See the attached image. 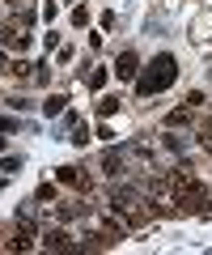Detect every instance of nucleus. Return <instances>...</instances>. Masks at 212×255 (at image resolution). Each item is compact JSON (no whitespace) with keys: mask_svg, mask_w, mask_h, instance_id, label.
Wrapping results in <instances>:
<instances>
[{"mask_svg":"<svg viewBox=\"0 0 212 255\" xmlns=\"http://www.w3.org/2000/svg\"><path fill=\"white\" fill-rule=\"evenodd\" d=\"M64 107H68V98H64V94H51V98L43 102V115H64Z\"/></svg>","mask_w":212,"mask_h":255,"instance_id":"39448f33","label":"nucleus"},{"mask_svg":"<svg viewBox=\"0 0 212 255\" xmlns=\"http://www.w3.org/2000/svg\"><path fill=\"white\" fill-rule=\"evenodd\" d=\"M204 132H212V119H208V124H204Z\"/></svg>","mask_w":212,"mask_h":255,"instance_id":"4468645a","label":"nucleus"},{"mask_svg":"<svg viewBox=\"0 0 212 255\" xmlns=\"http://www.w3.org/2000/svg\"><path fill=\"white\" fill-rule=\"evenodd\" d=\"M0 68H9V64H4V51H0Z\"/></svg>","mask_w":212,"mask_h":255,"instance_id":"ddd939ff","label":"nucleus"},{"mask_svg":"<svg viewBox=\"0 0 212 255\" xmlns=\"http://www.w3.org/2000/svg\"><path fill=\"white\" fill-rule=\"evenodd\" d=\"M0 149H4V132H0Z\"/></svg>","mask_w":212,"mask_h":255,"instance_id":"2eb2a0df","label":"nucleus"},{"mask_svg":"<svg viewBox=\"0 0 212 255\" xmlns=\"http://www.w3.org/2000/svg\"><path fill=\"white\" fill-rule=\"evenodd\" d=\"M102 81H106V68H98V73L89 77V90H102Z\"/></svg>","mask_w":212,"mask_h":255,"instance_id":"9b49d317","label":"nucleus"},{"mask_svg":"<svg viewBox=\"0 0 212 255\" xmlns=\"http://www.w3.org/2000/svg\"><path fill=\"white\" fill-rule=\"evenodd\" d=\"M115 111H119V98H111V94H106V98H98V115H102V119L115 115Z\"/></svg>","mask_w":212,"mask_h":255,"instance_id":"423d86ee","label":"nucleus"},{"mask_svg":"<svg viewBox=\"0 0 212 255\" xmlns=\"http://www.w3.org/2000/svg\"><path fill=\"white\" fill-rule=\"evenodd\" d=\"M81 204H64V209H60V221H72V217H81Z\"/></svg>","mask_w":212,"mask_h":255,"instance_id":"6e6552de","label":"nucleus"},{"mask_svg":"<svg viewBox=\"0 0 212 255\" xmlns=\"http://www.w3.org/2000/svg\"><path fill=\"white\" fill-rule=\"evenodd\" d=\"M17 128H21L17 119H9V115H0V132H17Z\"/></svg>","mask_w":212,"mask_h":255,"instance_id":"9d476101","label":"nucleus"},{"mask_svg":"<svg viewBox=\"0 0 212 255\" xmlns=\"http://www.w3.org/2000/svg\"><path fill=\"white\" fill-rule=\"evenodd\" d=\"M136 51H123L119 60H115V77H119V81H132V77H136Z\"/></svg>","mask_w":212,"mask_h":255,"instance_id":"7ed1b4c3","label":"nucleus"},{"mask_svg":"<svg viewBox=\"0 0 212 255\" xmlns=\"http://www.w3.org/2000/svg\"><path fill=\"white\" fill-rule=\"evenodd\" d=\"M43 247H47V251H68V247H72V238H68L64 230H51V234L43 238Z\"/></svg>","mask_w":212,"mask_h":255,"instance_id":"20e7f679","label":"nucleus"},{"mask_svg":"<svg viewBox=\"0 0 212 255\" xmlns=\"http://www.w3.org/2000/svg\"><path fill=\"white\" fill-rule=\"evenodd\" d=\"M166 124H170V128H183V124H191V107H187V111H170V115H166Z\"/></svg>","mask_w":212,"mask_h":255,"instance_id":"0eeeda50","label":"nucleus"},{"mask_svg":"<svg viewBox=\"0 0 212 255\" xmlns=\"http://www.w3.org/2000/svg\"><path fill=\"white\" fill-rule=\"evenodd\" d=\"M85 21H89V9H85V4H76V9H72V26H85Z\"/></svg>","mask_w":212,"mask_h":255,"instance_id":"1a4fd4ad","label":"nucleus"},{"mask_svg":"<svg viewBox=\"0 0 212 255\" xmlns=\"http://www.w3.org/2000/svg\"><path fill=\"white\" fill-rule=\"evenodd\" d=\"M56 183H64V187H76V191H89V187H93V179L81 170V166H60V170H56Z\"/></svg>","mask_w":212,"mask_h":255,"instance_id":"f03ea898","label":"nucleus"},{"mask_svg":"<svg viewBox=\"0 0 212 255\" xmlns=\"http://www.w3.org/2000/svg\"><path fill=\"white\" fill-rule=\"evenodd\" d=\"M174 77H178V60H174L170 51H161V55H153V64L140 73L136 94H140V98H148V94H161L166 85H174Z\"/></svg>","mask_w":212,"mask_h":255,"instance_id":"f257e3e1","label":"nucleus"},{"mask_svg":"<svg viewBox=\"0 0 212 255\" xmlns=\"http://www.w3.org/2000/svg\"><path fill=\"white\" fill-rule=\"evenodd\" d=\"M200 145H204V153H212V136H208V132L200 136Z\"/></svg>","mask_w":212,"mask_h":255,"instance_id":"f8f14e48","label":"nucleus"}]
</instances>
